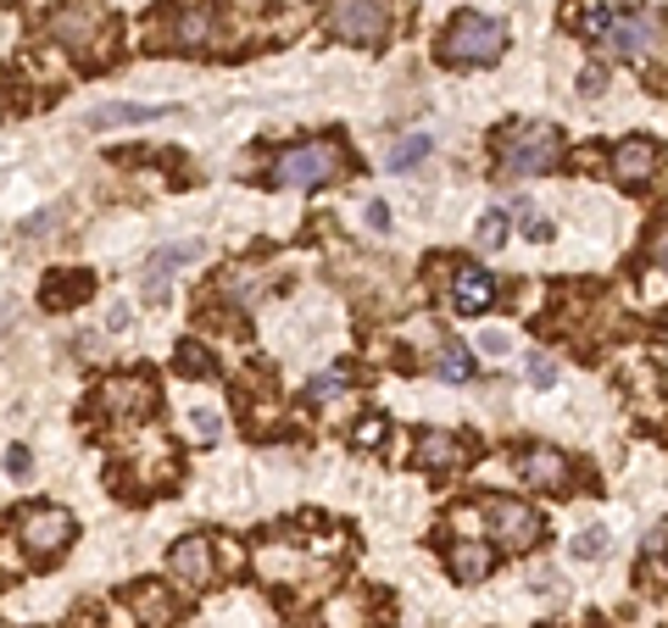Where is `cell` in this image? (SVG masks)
Returning <instances> with one entry per match:
<instances>
[{
	"label": "cell",
	"instance_id": "cell-1",
	"mask_svg": "<svg viewBox=\"0 0 668 628\" xmlns=\"http://www.w3.org/2000/svg\"><path fill=\"white\" fill-rule=\"evenodd\" d=\"M328 34L346 45H379L396 29V0H323Z\"/></svg>",
	"mask_w": 668,
	"mask_h": 628
},
{
	"label": "cell",
	"instance_id": "cell-2",
	"mask_svg": "<svg viewBox=\"0 0 668 628\" xmlns=\"http://www.w3.org/2000/svg\"><path fill=\"white\" fill-rule=\"evenodd\" d=\"M496 151H502V173H507V179H524V173H546V168H557V156H563V134H557L551 123H518V129H502Z\"/></svg>",
	"mask_w": 668,
	"mask_h": 628
},
{
	"label": "cell",
	"instance_id": "cell-3",
	"mask_svg": "<svg viewBox=\"0 0 668 628\" xmlns=\"http://www.w3.org/2000/svg\"><path fill=\"white\" fill-rule=\"evenodd\" d=\"M502 51H507V29L496 18H479V12H463L446 29V45H441V57L452 68H490Z\"/></svg>",
	"mask_w": 668,
	"mask_h": 628
},
{
	"label": "cell",
	"instance_id": "cell-4",
	"mask_svg": "<svg viewBox=\"0 0 668 628\" xmlns=\"http://www.w3.org/2000/svg\"><path fill=\"white\" fill-rule=\"evenodd\" d=\"M334 173H341V151H334L328 140L295 145V151H284L279 168H273V179H279L284 190H317V184H328Z\"/></svg>",
	"mask_w": 668,
	"mask_h": 628
},
{
	"label": "cell",
	"instance_id": "cell-5",
	"mask_svg": "<svg viewBox=\"0 0 668 628\" xmlns=\"http://www.w3.org/2000/svg\"><path fill=\"white\" fill-rule=\"evenodd\" d=\"M18 534H23V545H29V556H34V561H51L57 550H68V545H73L79 523H73L62 506H29V511L18 517Z\"/></svg>",
	"mask_w": 668,
	"mask_h": 628
},
{
	"label": "cell",
	"instance_id": "cell-6",
	"mask_svg": "<svg viewBox=\"0 0 668 628\" xmlns=\"http://www.w3.org/2000/svg\"><path fill=\"white\" fill-rule=\"evenodd\" d=\"M607 51L635 57V62L657 57V51H662V18H651V12H613V23H607Z\"/></svg>",
	"mask_w": 668,
	"mask_h": 628
},
{
	"label": "cell",
	"instance_id": "cell-7",
	"mask_svg": "<svg viewBox=\"0 0 668 628\" xmlns=\"http://www.w3.org/2000/svg\"><path fill=\"white\" fill-rule=\"evenodd\" d=\"M485 523H490V534L507 545V550H529V545H540V511L535 506H524V500H490L485 506Z\"/></svg>",
	"mask_w": 668,
	"mask_h": 628
},
{
	"label": "cell",
	"instance_id": "cell-8",
	"mask_svg": "<svg viewBox=\"0 0 668 628\" xmlns=\"http://www.w3.org/2000/svg\"><path fill=\"white\" fill-rule=\"evenodd\" d=\"M101 406H107L112 417H145V412L156 406V384L140 378V373H123V378H112V384L101 389Z\"/></svg>",
	"mask_w": 668,
	"mask_h": 628
},
{
	"label": "cell",
	"instance_id": "cell-9",
	"mask_svg": "<svg viewBox=\"0 0 668 628\" xmlns=\"http://www.w3.org/2000/svg\"><path fill=\"white\" fill-rule=\"evenodd\" d=\"M168 567H173V578H179V584H190V589L212 584V539L184 534V539L168 550Z\"/></svg>",
	"mask_w": 668,
	"mask_h": 628
},
{
	"label": "cell",
	"instance_id": "cell-10",
	"mask_svg": "<svg viewBox=\"0 0 668 628\" xmlns=\"http://www.w3.org/2000/svg\"><path fill=\"white\" fill-rule=\"evenodd\" d=\"M195 256H201L195 240H184V245H162V251L151 256V267H145V301L168 306V295H173V267H179V262H195Z\"/></svg>",
	"mask_w": 668,
	"mask_h": 628
},
{
	"label": "cell",
	"instance_id": "cell-11",
	"mask_svg": "<svg viewBox=\"0 0 668 628\" xmlns=\"http://www.w3.org/2000/svg\"><path fill=\"white\" fill-rule=\"evenodd\" d=\"M206 34H212V0H190V7L179 12V23H168V29L151 34V40L179 45V51H195V45H206Z\"/></svg>",
	"mask_w": 668,
	"mask_h": 628
},
{
	"label": "cell",
	"instance_id": "cell-12",
	"mask_svg": "<svg viewBox=\"0 0 668 628\" xmlns=\"http://www.w3.org/2000/svg\"><path fill=\"white\" fill-rule=\"evenodd\" d=\"M518 478H524V484H535V489H563V484H568V462H563L551 445H535V450H524Z\"/></svg>",
	"mask_w": 668,
	"mask_h": 628
},
{
	"label": "cell",
	"instance_id": "cell-13",
	"mask_svg": "<svg viewBox=\"0 0 668 628\" xmlns=\"http://www.w3.org/2000/svg\"><path fill=\"white\" fill-rule=\"evenodd\" d=\"M156 118H173V107H134V101H112V107H95L84 123H90V129H140V123H156Z\"/></svg>",
	"mask_w": 668,
	"mask_h": 628
},
{
	"label": "cell",
	"instance_id": "cell-14",
	"mask_svg": "<svg viewBox=\"0 0 668 628\" xmlns=\"http://www.w3.org/2000/svg\"><path fill=\"white\" fill-rule=\"evenodd\" d=\"M651 168H657V145H651V140H624V145L613 151V179H618V184H646Z\"/></svg>",
	"mask_w": 668,
	"mask_h": 628
},
{
	"label": "cell",
	"instance_id": "cell-15",
	"mask_svg": "<svg viewBox=\"0 0 668 628\" xmlns=\"http://www.w3.org/2000/svg\"><path fill=\"white\" fill-rule=\"evenodd\" d=\"M490 301H496V284H490V273H479V267H463V273L452 278V306H457L463 317L485 312Z\"/></svg>",
	"mask_w": 668,
	"mask_h": 628
},
{
	"label": "cell",
	"instance_id": "cell-16",
	"mask_svg": "<svg viewBox=\"0 0 668 628\" xmlns=\"http://www.w3.org/2000/svg\"><path fill=\"white\" fill-rule=\"evenodd\" d=\"M129 606H134V617H140L145 628H168V622L179 617V606H173L156 584H134V589H129Z\"/></svg>",
	"mask_w": 668,
	"mask_h": 628
},
{
	"label": "cell",
	"instance_id": "cell-17",
	"mask_svg": "<svg viewBox=\"0 0 668 628\" xmlns=\"http://www.w3.org/2000/svg\"><path fill=\"white\" fill-rule=\"evenodd\" d=\"M90 295H95V278H90V273H73V278H51L40 301H45L51 312H62V306H79V301H90Z\"/></svg>",
	"mask_w": 668,
	"mask_h": 628
},
{
	"label": "cell",
	"instance_id": "cell-18",
	"mask_svg": "<svg viewBox=\"0 0 668 628\" xmlns=\"http://www.w3.org/2000/svg\"><path fill=\"white\" fill-rule=\"evenodd\" d=\"M429 151H435V140H429V134H407V140H396V145L385 151V168H391V173H407V168L429 162Z\"/></svg>",
	"mask_w": 668,
	"mask_h": 628
},
{
	"label": "cell",
	"instance_id": "cell-19",
	"mask_svg": "<svg viewBox=\"0 0 668 628\" xmlns=\"http://www.w3.org/2000/svg\"><path fill=\"white\" fill-rule=\"evenodd\" d=\"M418 456H424V467H452L463 456V445L452 434H441V428H424L418 434Z\"/></svg>",
	"mask_w": 668,
	"mask_h": 628
},
{
	"label": "cell",
	"instance_id": "cell-20",
	"mask_svg": "<svg viewBox=\"0 0 668 628\" xmlns=\"http://www.w3.org/2000/svg\"><path fill=\"white\" fill-rule=\"evenodd\" d=\"M452 573H457L463 584H479V578L490 573V550H485L479 539H468V545H457V550H452Z\"/></svg>",
	"mask_w": 668,
	"mask_h": 628
},
{
	"label": "cell",
	"instance_id": "cell-21",
	"mask_svg": "<svg viewBox=\"0 0 668 628\" xmlns=\"http://www.w3.org/2000/svg\"><path fill=\"white\" fill-rule=\"evenodd\" d=\"M90 29H95V7H90V0H73L68 12H57V34H62V40H73V45H79Z\"/></svg>",
	"mask_w": 668,
	"mask_h": 628
},
{
	"label": "cell",
	"instance_id": "cell-22",
	"mask_svg": "<svg viewBox=\"0 0 668 628\" xmlns=\"http://www.w3.org/2000/svg\"><path fill=\"white\" fill-rule=\"evenodd\" d=\"M502 217H507V223H518V229H524L529 240H551V223H546V217L535 212V201H524V195H518V201H513V206H507Z\"/></svg>",
	"mask_w": 668,
	"mask_h": 628
},
{
	"label": "cell",
	"instance_id": "cell-23",
	"mask_svg": "<svg viewBox=\"0 0 668 628\" xmlns=\"http://www.w3.org/2000/svg\"><path fill=\"white\" fill-rule=\"evenodd\" d=\"M435 378H446V384H468V378H474V362H468V351H457V345H441V356H435Z\"/></svg>",
	"mask_w": 668,
	"mask_h": 628
},
{
	"label": "cell",
	"instance_id": "cell-24",
	"mask_svg": "<svg viewBox=\"0 0 668 628\" xmlns=\"http://www.w3.org/2000/svg\"><path fill=\"white\" fill-rule=\"evenodd\" d=\"M568 556H574V561H596V556H607V528H596V523L579 528V534L568 539Z\"/></svg>",
	"mask_w": 668,
	"mask_h": 628
},
{
	"label": "cell",
	"instance_id": "cell-25",
	"mask_svg": "<svg viewBox=\"0 0 668 628\" xmlns=\"http://www.w3.org/2000/svg\"><path fill=\"white\" fill-rule=\"evenodd\" d=\"M502 240H507V217H502V212H485L479 229H474V245H479V251H502Z\"/></svg>",
	"mask_w": 668,
	"mask_h": 628
},
{
	"label": "cell",
	"instance_id": "cell-26",
	"mask_svg": "<svg viewBox=\"0 0 668 628\" xmlns=\"http://www.w3.org/2000/svg\"><path fill=\"white\" fill-rule=\"evenodd\" d=\"M179 373H184V378H212L217 367H212V356H206L201 345H179Z\"/></svg>",
	"mask_w": 668,
	"mask_h": 628
},
{
	"label": "cell",
	"instance_id": "cell-27",
	"mask_svg": "<svg viewBox=\"0 0 668 628\" xmlns=\"http://www.w3.org/2000/svg\"><path fill=\"white\" fill-rule=\"evenodd\" d=\"M524 378H529L535 389H551V384H557V362H551L546 351H535V356L524 362Z\"/></svg>",
	"mask_w": 668,
	"mask_h": 628
},
{
	"label": "cell",
	"instance_id": "cell-28",
	"mask_svg": "<svg viewBox=\"0 0 668 628\" xmlns=\"http://www.w3.org/2000/svg\"><path fill=\"white\" fill-rule=\"evenodd\" d=\"M62 217H68L62 206H51V212H34V217L23 223V240H45V234H51V229H57Z\"/></svg>",
	"mask_w": 668,
	"mask_h": 628
},
{
	"label": "cell",
	"instance_id": "cell-29",
	"mask_svg": "<svg viewBox=\"0 0 668 628\" xmlns=\"http://www.w3.org/2000/svg\"><path fill=\"white\" fill-rule=\"evenodd\" d=\"M341 389H346V373H341V367L312 378V401H328V395H341Z\"/></svg>",
	"mask_w": 668,
	"mask_h": 628
},
{
	"label": "cell",
	"instance_id": "cell-30",
	"mask_svg": "<svg viewBox=\"0 0 668 628\" xmlns=\"http://www.w3.org/2000/svg\"><path fill=\"white\" fill-rule=\"evenodd\" d=\"M190 428H195V439H217V434H223L217 412H206V406H195V412H190Z\"/></svg>",
	"mask_w": 668,
	"mask_h": 628
},
{
	"label": "cell",
	"instance_id": "cell-31",
	"mask_svg": "<svg viewBox=\"0 0 668 628\" xmlns=\"http://www.w3.org/2000/svg\"><path fill=\"white\" fill-rule=\"evenodd\" d=\"M7 473H12L18 484H23V478H34V456H29L23 445H12V450H7Z\"/></svg>",
	"mask_w": 668,
	"mask_h": 628
},
{
	"label": "cell",
	"instance_id": "cell-32",
	"mask_svg": "<svg viewBox=\"0 0 668 628\" xmlns=\"http://www.w3.org/2000/svg\"><path fill=\"white\" fill-rule=\"evenodd\" d=\"M601 90H607V68H585V73H579V95H585V101H596Z\"/></svg>",
	"mask_w": 668,
	"mask_h": 628
},
{
	"label": "cell",
	"instance_id": "cell-33",
	"mask_svg": "<svg viewBox=\"0 0 668 628\" xmlns=\"http://www.w3.org/2000/svg\"><path fill=\"white\" fill-rule=\"evenodd\" d=\"M385 439V417H363L357 423V445H379Z\"/></svg>",
	"mask_w": 668,
	"mask_h": 628
},
{
	"label": "cell",
	"instance_id": "cell-34",
	"mask_svg": "<svg viewBox=\"0 0 668 628\" xmlns=\"http://www.w3.org/2000/svg\"><path fill=\"white\" fill-rule=\"evenodd\" d=\"M368 229H379V234L391 229V206H385V201H374V206H368Z\"/></svg>",
	"mask_w": 668,
	"mask_h": 628
},
{
	"label": "cell",
	"instance_id": "cell-35",
	"mask_svg": "<svg viewBox=\"0 0 668 628\" xmlns=\"http://www.w3.org/2000/svg\"><path fill=\"white\" fill-rule=\"evenodd\" d=\"M479 351H490V356H502V351H507V334H502V328H490V334H479Z\"/></svg>",
	"mask_w": 668,
	"mask_h": 628
},
{
	"label": "cell",
	"instance_id": "cell-36",
	"mask_svg": "<svg viewBox=\"0 0 668 628\" xmlns=\"http://www.w3.org/2000/svg\"><path fill=\"white\" fill-rule=\"evenodd\" d=\"M657 262H662V273H668V234H657Z\"/></svg>",
	"mask_w": 668,
	"mask_h": 628
},
{
	"label": "cell",
	"instance_id": "cell-37",
	"mask_svg": "<svg viewBox=\"0 0 668 628\" xmlns=\"http://www.w3.org/2000/svg\"><path fill=\"white\" fill-rule=\"evenodd\" d=\"M7 323H12V301H7V295H0V328H7Z\"/></svg>",
	"mask_w": 668,
	"mask_h": 628
}]
</instances>
